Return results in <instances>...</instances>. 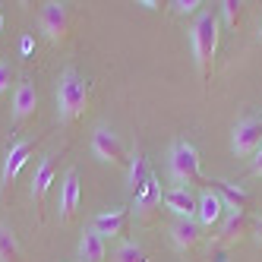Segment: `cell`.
<instances>
[{
  "mask_svg": "<svg viewBox=\"0 0 262 262\" xmlns=\"http://www.w3.org/2000/svg\"><path fill=\"white\" fill-rule=\"evenodd\" d=\"M259 38H262V23H259Z\"/></svg>",
  "mask_w": 262,
  "mask_h": 262,
  "instance_id": "28",
  "label": "cell"
},
{
  "mask_svg": "<svg viewBox=\"0 0 262 262\" xmlns=\"http://www.w3.org/2000/svg\"><path fill=\"white\" fill-rule=\"evenodd\" d=\"M256 240H259V243H262V218H259V221H256Z\"/></svg>",
  "mask_w": 262,
  "mask_h": 262,
  "instance_id": "26",
  "label": "cell"
},
{
  "mask_svg": "<svg viewBox=\"0 0 262 262\" xmlns=\"http://www.w3.org/2000/svg\"><path fill=\"white\" fill-rule=\"evenodd\" d=\"M243 4H237V0H224L221 4V16H224V23H228V29H240V23H243V10H240Z\"/></svg>",
  "mask_w": 262,
  "mask_h": 262,
  "instance_id": "22",
  "label": "cell"
},
{
  "mask_svg": "<svg viewBox=\"0 0 262 262\" xmlns=\"http://www.w3.org/2000/svg\"><path fill=\"white\" fill-rule=\"evenodd\" d=\"M92 155L104 164H123L126 161L123 158V142L111 126H95V133H92Z\"/></svg>",
  "mask_w": 262,
  "mask_h": 262,
  "instance_id": "6",
  "label": "cell"
},
{
  "mask_svg": "<svg viewBox=\"0 0 262 262\" xmlns=\"http://www.w3.org/2000/svg\"><path fill=\"white\" fill-rule=\"evenodd\" d=\"M250 231V212L247 209H228L218 231V243H237L243 240V234Z\"/></svg>",
  "mask_w": 262,
  "mask_h": 262,
  "instance_id": "14",
  "label": "cell"
},
{
  "mask_svg": "<svg viewBox=\"0 0 262 262\" xmlns=\"http://www.w3.org/2000/svg\"><path fill=\"white\" fill-rule=\"evenodd\" d=\"M145 177H148L145 155H142V148H139V145H133V152H129V164H126V190L136 196V193L142 190Z\"/></svg>",
  "mask_w": 262,
  "mask_h": 262,
  "instance_id": "16",
  "label": "cell"
},
{
  "mask_svg": "<svg viewBox=\"0 0 262 262\" xmlns=\"http://www.w3.org/2000/svg\"><path fill=\"white\" fill-rule=\"evenodd\" d=\"M161 202H164V190H161V180L155 177V171H148L145 183H142V190L136 193V218L139 221H148L158 209H161Z\"/></svg>",
  "mask_w": 262,
  "mask_h": 262,
  "instance_id": "7",
  "label": "cell"
},
{
  "mask_svg": "<svg viewBox=\"0 0 262 262\" xmlns=\"http://www.w3.org/2000/svg\"><path fill=\"white\" fill-rule=\"evenodd\" d=\"M190 45H193L199 76H202V82H209L215 54H218V19L212 13H199V19L193 23V32H190Z\"/></svg>",
  "mask_w": 262,
  "mask_h": 262,
  "instance_id": "2",
  "label": "cell"
},
{
  "mask_svg": "<svg viewBox=\"0 0 262 262\" xmlns=\"http://www.w3.org/2000/svg\"><path fill=\"white\" fill-rule=\"evenodd\" d=\"M167 237H171L177 253H186V250H193L196 243L202 240V224L196 218H174L171 234H167Z\"/></svg>",
  "mask_w": 262,
  "mask_h": 262,
  "instance_id": "11",
  "label": "cell"
},
{
  "mask_svg": "<svg viewBox=\"0 0 262 262\" xmlns=\"http://www.w3.org/2000/svg\"><path fill=\"white\" fill-rule=\"evenodd\" d=\"M114 262H152L145 253V247H139L136 240H126L114 250Z\"/></svg>",
  "mask_w": 262,
  "mask_h": 262,
  "instance_id": "21",
  "label": "cell"
},
{
  "mask_svg": "<svg viewBox=\"0 0 262 262\" xmlns=\"http://www.w3.org/2000/svg\"><path fill=\"white\" fill-rule=\"evenodd\" d=\"M89 104V79L79 70L67 67L57 79V120L60 123H73Z\"/></svg>",
  "mask_w": 262,
  "mask_h": 262,
  "instance_id": "1",
  "label": "cell"
},
{
  "mask_svg": "<svg viewBox=\"0 0 262 262\" xmlns=\"http://www.w3.org/2000/svg\"><path fill=\"white\" fill-rule=\"evenodd\" d=\"M10 79H13V67L7 60H0V95L10 89Z\"/></svg>",
  "mask_w": 262,
  "mask_h": 262,
  "instance_id": "24",
  "label": "cell"
},
{
  "mask_svg": "<svg viewBox=\"0 0 262 262\" xmlns=\"http://www.w3.org/2000/svg\"><path fill=\"white\" fill-rule=\"evenodd\" d=\"M0 262H23L19 240H16L13 228H7V224H0Z\"/></svg>",
  "mask_w": 262,
  "mask_h": 262,
  "instance_id": "20",
  "label": "cell"
},
{
  "mask_svg": "<svg viewBox=\"0 0 262 262\" xmlns=\"http://www.w3.org/2000/svg\"><path fill=\"white\" fill-rule=\"evenodd\" d=\"M167 174L177 186H190L202 177V158H199V148L186 139H177L167 152Z\"/></svg>",
  "mask_w": 262,
  "mask_h": 262,
  "instance_id": "3",
  "label": "cell"
},
{
  "mask_svg": "<svg viewBox=\"0 0 262 262\" xmlns=\"http://www.w3.org/2000/svg\"><path fill=\"white\" fill-rule=\"evenodd\" d=\"M38 29L45 32L48 41L60 45L67 38V32H70V7L67 4H57V0L45 4L41 13H38Z\"/></svg>",
  "mask_w": 262,
  "mask_h": 262,
  "instance_id": "4",
  "label": "cell"
},
{
  "mask_svg": "<svg viewBox=\"0 0 262 262\" xmlns=\"http://www.w3.org/2000/svg\"><path fill=\"white\" fill-rule=\"evenodd\" d=\"M262 145V120L259 117H240L234 123V133H231V148L234 155L247 158V155H256V148Z\"/></svg>",
  "mask_w": 262,
  "mask_h": 262,
  "instance_id": "5",
  "label": "cell"
},
{
  "mask_svg": "<svg viewBox=\"0 0 262 262\" xmlns=\"http://www.w3.org/2000/svg\"><path fill=\"white\" fill-rule=\"evenodd\" d=\"M4 23H7V16H4V10H0V32H4Z\"/></svg>",
  "mask_w": 262,
  "mask_h": 262,
  "instance_id": "27",
  "label": "cell"
},
{
  "mask_svg": "<svg viewBox=\"0 0 262 262\" xmlns=\"http://www.w3.org/2000/svg\"><path fill=\"white\" fill-rule=\"evenodd\" d=\"M76 205H79V171L70 167L60 180V196H57V218L60 221H70L76 215Z\"/></svg>",
  "mask_w": 262,
  "mask_h": 262,
  "instance_id": "8",
  "label": "cell"
},
{
  "mask_svg": "<svg viewBox=\"0 0 262 262\" xmlns=\"http://www.w3.org/2000/svg\"><path fill=\"white\" fill-rule=\"evenodd\" d=\"M224 215H228V205H224V199L215 193V186L212 190H202L199 193V209H196V221L202 224V231L215 228L218 221H224Z\"/></svg>",
  "mask_w": 262,
  "mask_h": 262,
  "instance_id": "10",
  "label": "cell"
},
{
  "mask_svg": "<svg viewBox=\"0 0 262 262\" xmlns=\"http://www.w3.org/2000/svg\"><path fill=\"white\" fill-rule=\"evenodd\" d=\"M164 209L174 212L177 218H196L199 196L190 193V186H171V190H164Z\"/></svg>",
  "mask_w": 262,
  "mask_h": 262,
  "instance_id": "12",
  "label": "cell"
},
{
  "mask_svg": "<svg viewBox=\"0 0 262 262\" xmlns=\"http://www.w3.org/2000/svg\"><path fill=\"white\" fill-rule=\"evenodd\" d=\"M79 259L82 262H101L104 259V237H98L92 228L79 237Z\"/></svg>",
  "mask_w": 262,
  "mask_h": 262,
  "instance_id": "19",
  "label": "cell"
},
{
  "mask_svg": "<svg viewBox=\"0 0 262 262\" xmlns=\"http://www.w3.org/2000/svg\"><path fill=\"white\" fill-rule=\"evenodd\" d=\"M32 152H35V142L32 139H16V142H10L7 158H4V171H0V183L10 186L16 180V174H19V167L29 161Z\"/></svg>",
  "mask_w": 262,
  "mask_h": 262,
  "instance_id": "9",
  "label": "cell"
},
{
  "mask_svg": "<svg viewBox=\"0 0 262 262\" xmlns=\"http://www.w3.org/2000/svg\"><path fill=\"white\" fill-rule=\"evenodd\" d=\"M126 221H129V209H107V212H98L92 218V231L98 237H120L126 231Z\"/></svg>",
  "mask_w": 262,
  "mask_h": 262,
  "instance_id": "13",
  "label": "cell"
},
{
  "mask_svg": "<svg viewBox=\"0 0 262 262\" xmlns=\"http://www.w3.org/2000/svg\"><path fill=\"white\" fill-rule=\"evenodd\" d=\"M171 7H174V13H180V16H183V13H196L202 4H199V0H174Z\"/></svg>",
  "mask_w": 262,
  "mask_h": 262,
  "instance_id": "23",
  "label": "cell"
},
{
  "mask_svg": "<svg viewBox=\"0 0 262 262\" xmlns=\"http://www.w3.org/2000/svg\"><path fill=\"white\" fill-rule=\"evenodd\" d=\"M253 174L262 177V145L256 148V155H253Z\"/></svg>",
  "mask_w": 262,
  "mask_h": 262,
  "instance_id": "25",
  "label": "cell"
},
{
  "mask_svg": "<svg viewBox=\"0 0 262 262\" xmlns=\"http://www.w3.org/2000/svg\"><path fill=\"white\" fill-rule=\"evenodd\" d=\"M51 180H54V155H45L41 164L35 167V177H32V202L35 205L45 202V193H48Z\"/></svg>",
  "mask_w": 262,
  "mask_h": 262,
  "instance_id": "18",
  "label": "cell"
},
{
  "mask_svg": "<svg viewBox=\"0 0 262 262\" xmlns=\"http://www.w3.org/2000/svg\"><path fill=\"white\" fill-rule=\"evenodd\" d=\"M212 183H215V193L224 199V205H228V209H247V205H250V193L243 190V186L224 180V177H215Z\"/></svg>",
  "mask_w": 262,
  "mask_h": 262,
  "instance_id": "17",
  "label": "cell"
},
{
  "mask_svg": "<svg viewBox=\"0 0 262 262\" xmlns=\"http://www.w3.org/2000/svg\"><path fill=\"white\" fill-rule=\"evenodd\" d=\"M35 107H38V92H35L32 82H19L13 92V123H23L35 114Z\"/></svg>",
  "mask_w": 262,
  "mask_h": 262,
  "instance_id": "15",
  "label": "cell"
}]
</instances>
